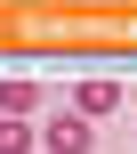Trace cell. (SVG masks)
<instances>
[{
    "mask_svg": "<svg viewBox=\"0 0 137 154\" xmlns=\"http://www.w3.org/2000/svg\"><path fill=\"white\" fill-rule=\"evenodd\" d=\"M40 154H89V114H73V106L48 114L40 122Z\"/></svg>",
    "mask_w": 137,
    "mask_h": 154,
    "instance_id": "6da1fadb",
    "label": "cell"
},
{
    "mask_svg": "<svg viewBox=\"0 0 137 154\" xmlns=\"http://www.w3.org/2000/svg\"><path fill=\"white\" fill-rule=\"evenodd\" d=\"M113 106H121V81H105V73H89V81L73 89V114H89V122H97V114H113Z\"/></svg>",
    "mask_w": 137,
    "mask_h": 154,
    "instance_id": "7a4b0ae2",
    "label": "cell"
},
{
    "mask_svg": "<svg viewBox=\"0 0 137 154\" xmlns=\"http://www.w3.org/2000/svg\"><path fill=\"white\" fill-rule=\"evenodd\" d=\"M40 146V130H32V122H16V114H8V130H0V154H32Z\"/></svg>",
    "mask_w": 137,
    "mask_h": 154,
    "instance_id": "3957f363",
    "label": "cell"
},
{
    "mask_svg": "<svg viewBox=\"0 0 137 154\" xmlns=\"http://www.w3.org/2000/svg\"><path fill=\"white\" fill-rule=\"evenodd\" d=\"M0 97H8V114H16V122H24V114H32V106H40V81H8V89H0Z\"/></svg>",
    "mask_w": 137,
    "mask_h": 154,
    "instance_id": "277c9868",
    "label": "cell"
}]
</instances>
